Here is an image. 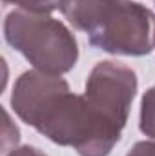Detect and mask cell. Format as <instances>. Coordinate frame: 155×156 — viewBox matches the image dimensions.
<instances>
[{
	"label": "cell",
	"instance_id": "6da1fadb",
	"mask_svg": "<svg viewBox=\"0 0 155 156\" xmlns=\"http://www.w3.org/2000/svg\"><path fill=\"white\" fill-rule=\"evenodd\" d=\"M11 107L24 123L78 156H110L120 140V133L95 115L84 94L71 93L60 75L22 73L13 85Z\"/></svg>",
	"mask_w": 155,
	"mask_h": 156
},
{
	"label": "cell",
	"instance_id": "7a4b0ae2",
	"mask_svg": "<svg viewBox=\"0 0 155 156\" xmlns=\"http://www.w3.org/2000/svg\"><path fill=\"white\" fill-rule=\"evenodd\" d=\"M4 38L35 69L49 75L70 73L78 60V44L70 27L46 15L24 9L7 13Z\"/></svg>",
	"mask_w": 155,
	"mask_h": 156
},
{
	"label": "cell",
	"instance_id": "3957f363",
	"mask_svg": "<svg viewBox=\"0 0 155 156\" xmlns=\"http://www.w3.org/2000/svg\"><path fill=\"white\" fill-rule=\"evenodd\" d=\"M91 47L120 56H146L155 47V15L131 0H106L86 31Z\"/></svg>",
	"mask_w": 155,
	"mask_h": 156
},
{
	"label": "cell",
	"instance_id": "277c9868",
	"mask_svg": "<svg viewBox=\"0 0 155 156\" xmlns=\"http://www.w3.org/2000/svg\"><path fill=\"white\" fill-rule=\"evenodd\" d=\"M137 75L131 67L113 60H102L86 80L84 98L104 122L122 131L137 94Z\"/></svg>",
	"mask_w": 155,
	"mask_h": 156
},
{
	"label": "cell",
	"instance_id": "5b68a950",
	"mask_svg": "<svg viewBox=\"0 0 155 156\" xmlns=\"http://www.w3.org/2000/svg\"><path fill=\"white\" fill-rule=\"evenodd\" d=\"M139 127L142 134L155 140V85H152L141 100V120Z\"/></svg>",
	"mask_w": 155,
	"mask_h": 156
},
{
	"label": "cell",
	"instance_id": "8992f818",
	"mask_svg": "<svg viewBox=\"0 0 155 156\" xmlns=\"http://www.w3.org/2000/svg\"><path fill=\"white\" fill-rule=\"evenodd\" d=\"M4 4H11V5H18V9L24 11H33V13H53L55 9H59L60 0H2Z\"/></svg>",
	"mask_w": 155,
	"mask_h": 156
},
{
	"label": "cell",
	"instance_id": "52a82bcc",
	"mask_svg": "<svg viewBox=\"0 0 155 156\" xmlns=\"http://www.w3.org/2000/svg\"><path fill=\"white\" fill-rule=\"evenodd\" d=\"M2 154H9L13 149H17L20 140V131L15 123H11V116L7 111H4V131H2Z\"/></svg>",
	"mask_w": 155,
	"mask_h": 156
},
{
	"label": "cell",
	"instance_id": "ba28073f",
	"mask_svg": "<svg viewBox=\"0 0 155 156\" xmlns=\"http://www.w3.org/2000/svg\"><path fill=\"white\" fill-rule=\"evenodd\" d=\"M126 156H155V140H142L137 142Z\"/></svg>",
	"mask_w": 155,
	"mask_h": 156
},
{
	"label": "cell",
	"instance_id": "9c48e42d",
	"mask_svg": "<svg viewBox=\"0 0 155 156\" xmlns=\"http://www.w3.org/2000/svg\"><path fill=\"white\" fill-rule=\"evenodd\" d=\"M6 156H47V154L42 153L37 147H33V145H22V147L13 149L9 154H6Z\"/></svg>",
	"mask_w": 155,
	"mask_h": 156
},
{
	"label": "cell",
	"instance_id": "30bf717a",
	"mask_svg": "<svg viewBox=\"0 0 155 156\" xmlns=\"http://www.w3.org/2000/svg\"><path fill=\"white\" fill-rule=\"evenodd\" d=\"M113 2H115V0H113Z\"/></svg>",
	"mask_w": 155,
	"mask_h": 156
}]
</instances>
